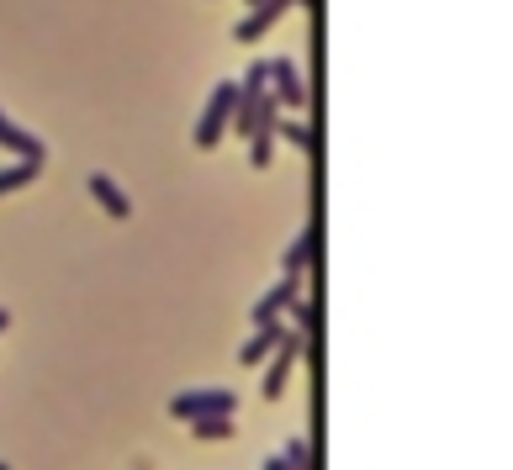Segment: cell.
Wrapping results in <instances>:
<instances>
[{"label":"cell","instance_id":"1","mask_svg":"<svg viewBox=\"0 0 513 470\" xmlns=\"http://www.w3.org/2000/svg\"><path fill=\"white\" fill-rule=\"evenodd\" d=\"M238 397L223 386H196V391H175L170 397V418L180 423H196V418H217V412H233Z\"/></svg>","mask_w":513,"mask_h":470},{"label":"cell","instance_id":"2","mask_svg":"<svg viewBox=\"0 0 513 470\" xmlns=\"http://www.w3.org/2000/svg\"><path fill=\"white\" fill-rule=\"evenodd\" d=\"M233 106H238V85L223 80L207 96V111H201V122H196V148H217L228 133V122H233Z\"/></svg>","mask_w":513,"mask_h":470},{"label":"cell","instance_id":"3","mask_svg":"<svg viewBox=\"0 0 513 470\" xmlns=\"http://www.w3.org/2000/svg\"><path fill=\"white\" fill-rule=\"evenodd\" d=\"M307 344H313V338H302V333H281L276 354H270L276 365H270V370H265V381H260V397H265V402H276L281 391H286V381H291V365H297L302 354H307Z\"/></svg>","mask_w":513,"mask_h":470},{"label":"cell","instance_id":"4","mask_svg":"<svg viewBox=\"0 0 513 470\" xmlns=\"http://www.w3.org/2000/svg\"><path fill=\"white\" fill-rule=\"evenodd\" d=\"M291 6H297V0H260V6H249V16L233 27V37H238V43H260V37L276 27V16L291 11Z\"/></svg>","mask_w":513,"mask_h":470},{"label":"cell","instance_id":"5","mask_svg":"<svg viewBox=\"0 0 513 470\" xmlns=\"http://www.w3.org/2000/svg\"><path fill=\"white\" fill-rule=\"evenodd\" d=\"M265 80L276 85L270 96L281 101V111H297L302 101H307V90H302V80H297V64L291 59H276V64H265Z\"/></svg>","mask_w":513,"mask_h":470},{"label":"cell","instance_id":"6","mask_svg":"<svg viewBox=\"0 0 513 470\" xmlns=\"http://www.w3.org/2000/svg\"><path fill=\"white\" fill-rule=\"evenodd\" d=\"M297 291H302V275H281L276 286L260 296V307H254V328H260V323H276V317L297 302Z\"/></svg>","mask_w":513,"mask_h":470},{"label":"cell","instance_id":"7","mask_svg":"<svg viewBox=\"0 0 513 470\" xmlns=\"http://www.w3.org/2000/svg\"><path fill=\"white\" fill-rule=\"evenodd\" d=\"M0 148H11V154H22L27 164H43V154H48V148H43V138H38V133H27L22 122H11L6 111H0Z\"/></svg>","mask_w":513,"mask_h":470},{"label":"cell","instance_id":"8","mask_svg":"<svg viewBox=\"0 0 513 470\" xmlns=\"http://www.w3.org/2000/svg\"><path fill=\"white\" fill-rule=\"evenodd\" d=\"M90 196H96V201H101V206H106V212H112L117 222L133 217V201L122 196V185H117L112 175H106V169H96V175H90Z\"/></svg>","mask_w":513,"mask_h":470},{"label":"cell","instance_id":"9","mask_svg":"<svg viewBox=\"0 0 513 470\" xmlns=\"http://www.w3.org/2000/svg\"><path fill=\"white\" fill-rule=\"evenodd\" d=\"M276 344H281V323H260L249 344L238 349V360H244V365H265L270 354H276Z\"/></svg>","mask_w":513,"mask_h":470},{"label":"cell","instance_id":"10","mask_svg":"<svg viewBox=\"0 0 513 470\" xmlns=\"http://www.w3.org/2000/svg\"><path fill=\"white\" fill-rule=\"evenodd\" d=\"M313 254H318V228H302L297 238H291V249H286V259H281V270H286V275H302L307 265H313Z\"/></svg>","mask_w":513,"mask_h":470},{"label":"cell","instance_id":"11","mask_svg":"<svg viewBox=\"0 0 513 470\" xmlns=\"http://www.w3.org/2000/svg\"><path fill=\"white\" fill-rule=\"evenodd\" d=\"M38 169H43V164H27V159H22V164H11V169H0V196L27 191V185L38 180Z\"/></svg>","mask_w":513,"mask_h":470},{"label":"cell","instance_id":"12","mask_svg":"<svg viewBox=\"0 0 513 470\" xmlns=\"http://www.w3.org/2000/svg\"><path fill=\"white\" fill-rule=\"evenodd\" d=\"M196 439H233V412H217V418H196L191 423Z\"/></svg>","mask_w":513,"mask_h":470},{"label":"cell","instance_id":"13","mask_svg":"<svg viewBox=\"0 0 513 470\" xmlns=\"http://www.w3.org/2000/svg\"><path fill=\"white\" fill-rule=\"evenodd\" d=\"M286 312L297 317V328H302V338H313V333H318V307H313V302H302V296H297V302H291Z\"/></svg>","mask_w":513,"mask_h":470},{"label":"cell","instance_id":"14","mask_svg":"<svg viewBox=\"0 0 513 470\" xmlns=\"http://www.w3.org/2000/svg\"><path fill=\"white\" fill-rule=\"evenodd\" d=\"M281 460H286V470H307V444H302V439H291Z\"/></svg>","mask_w":513,"mask_h":470},{"label":"cell","instance_id":"15","mask_svg":"<svg viewBox=\"0 0 513 470\" xmlns=\"http://www.w3.org/2000/svg\"><path fill=\"white\" fill-rule=\"evenodd\" d=\"M276 133H281L286 143H297V148H307V127H302V122H286V127H276Z\"/></svg>","mask_w":513,"mask_h":470},{"label":"cell","instance_id":"16","mask_svg":"<svg viewBox=\"0 0 513 470\" xmlns=\"http://www.w3.org/2000/svg\"><path fill=\"white\" fill-rule=\"evenodd\" d=\"M265 470H286V460H276V455H270V460H265Z\"/></svg>","mask_w":513,"mask_h":470},{"label":"cell","instance_id":"17","mask_svg":"<svg viewBox=\"0 0 513 470\" xmlns=\"http://www.w3.org/2000/svg\"><path fill=\"white\" fill-rule=\"evenodd\" d=\"M6 328H11V312H6V307H0V333H6Z\"/></svg>","mask_w":513,"mask_h":470},{"label":"cell","instance_id":"18","mask_svg":"<svg viewBox=\"0 0 513 470\" xmlns=\"http://www.w3.org/2000/svg\"><path fill=\"white\" fill-rule=\"evenodd\" d=\"M0 470H11V465H6V460H0Z\"/></svg>","mask_w":513,"mask_h":470},{"label":"cell","instance_id":"19","mask_svg":"<svg viewBox=\"0 0 513 470\" xmlns=\"http://www.w3.org/2000/svg\"><path fill=\"white\" fill-rule=\"evenodd\" d=\"M249 6H260V0H249Z\"/></svg>","mask_w":513,"mask_h":470}]
</instances>
